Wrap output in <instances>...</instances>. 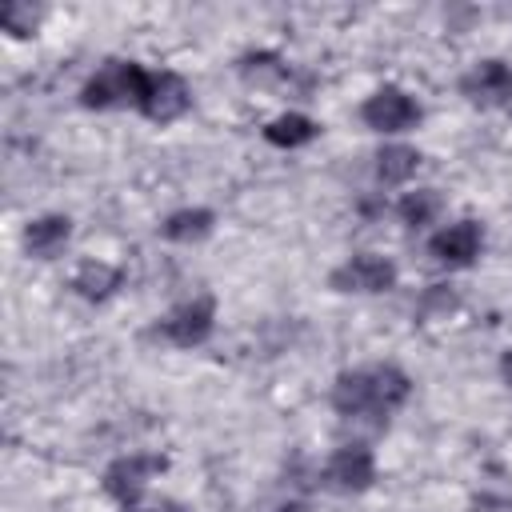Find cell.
Listing matches in <instances>:
<instances>
[{
    "label": "cell",
    "mask_w": 512,
    "mask_h": 512,
    "mask_svg": "<svg viewBox=\"0 0 512 512\" xmlns=\"http://www.w3.org/2000/svg\"><path fill=\"white\" fill-rule=\"evenodd\" d=\"M312 136H316V120H308L304 112H284V116L268 120V128H264V140L276 148H300Z\"/></svg>",
    "instance_id": "9a60e30c"
},
{
    "label": "cell",
    "mask_w": 512,
    "mask_h": 512,
    "mask_svg": "<svg viewBox=\"0 0 512 512\" xmlns=\"http://www.w3.org/2000/svg\"><path fill=\"white\" fill-rule=\"evenodd\" d=\"M136 512H188V508L176 504V500H160V504H152V508H136Z\"/></svg>",
    "instance_id": "ac0fdd59"
},
{
    "label": "cell",
    "mask_w": 512,
    "mask_h": 512,
    "mask_svg": "<svg viewBox=\"0 0 512 512\" xmlns=\"http://www.w3.org/2000/svg\"><path fill=\"white\" fill-rule=\"evenodd\" d=\"M360 120L372 128V132H384V136H396V132H408L420 124V104L396 88V84H384L376 88L364 104H360Z\"/></svg>",
    "instance_id": "3957f363"
},
{
    "label": "cell",
    "mask_w": 512,
    "mask_h": 512,
    "mask_svg": "<svg viewBox=\"0 0 512 512\" xmlns=\"http://www.w3.org/2000/svg\"><path fill=\"white\" fill-rule=\"evenodd\" d=\"M164 468H168V460L156 456V452H128V456H120V460H112L104 468V492L112 500H120L124 508H132L144 496L148 480L156 472H164Z\"/></svg>",
    "instance_id": "8992f818"
},
{
    "label": "cell",
    "mask_w": 512,
    "mask_h": 512,
    "mask_svg": "<svg viewBox=\"0 0 512 512\" xmlns=\"http://www.w3.org/2000/svg\"><path fill=\"white\" fill-rule=\"evenodd\" d=\"M212 224H216V216L208 208H180L160 224V232L176 244H192V240H204L212 232Z\"/></svg>",
    "instance_id": "5bb4252c"
},
{
    "label": "cell",
    "mask_w": 512,
    "mask_h": 512,
    "mask_svg": "<svg viewBox=\"0 0 512 512\" xmlns=\"http://www.w3.org/2000/svg\"><path fill=\"white\" fill-rule=\"evenodd\" d=\"M324 480H328V488H336V492H364V488H372V480H376V460H372V452H368L364 444H344V448H336V452L328 456Z\"/></svg>",
    "instance_id": "30bf717a"
},
{
    "label": "cell",
    "mask_w": 512,
    "mask_h": 512,
    "mask_svg": "<svg viewBox=\"0 0 512 512\" xmlns=\"http://www.w3.org/2000/svg\"><path fill=\"white\" fill-rule=\"evenodd\" d=\"M0 20H4V32H12V36H28L36 28V12L28 4H8Z\"/></svg>",
    "instance_id": "e0dca14e"
},
{
    "label": "cell",
    "mask_w": 512,
    "mask_h": 512,
    "mask_svg": "<svg viewBox=\"0 0 512 512\" xmlns=\"http://www.w3.org/2000/svg\"><path fill=\"white\" fill-rule=\"evenodd\" d=\"M192 104V88L180 72H148V84H144V96H140V112L152 120V124H172L188 112Z\"/></svg>",
    "instance_id": "52a82bcc"
},
{
    "label": "cell",
    "mask_w": 512,
    "mask_h": 512,
    "mask_svg": "<svg viewBox=\"0 0 512 512\" xmlns=\"http://www.w3.org/2000/svg\"><path fill=\"white\" fill-rule=\"evenodd\" d=\"M408 396H412V380L396 364L352 368V372H340L332 384V408L348 420H384Z\"/></svg>",
    "instance_id": "6da1fadb"
},
{
    "label": "cell",
    "mask_w": 512,
    "mask_h": 512,
    "mask_svg": "<svg viewBox=\"0 0 512 512\" xmlns=\"http://www.w3.org/2000/svg\"><path fill=\"white\" fill-rule=\"evenodd\" d=\"M416 168H420V152L408 148V144H384L376 152V184H384V188H396V184L412 180Z\"/></svg>",
    "instance_id": "7c38bea8"
},
{
    "label": "cell",
    "mask_w": 512,
    "mask_h": 512,
    "mask_svg": "<svg viewBox=\"0 0 512 512\" xmlns=\"http://www.w3.org/2000/svg\"><path fill=\"white\" fill-rule=\"evenodd\" d=\"M216 328V300L212 296H196V300H184L176 304L160 324H156V336L176 344V348H196L212 336Z\"/></svg>",
    "instance_id": "5b68a950"
},
{
    "label": "cell",
    "mask_w": 512,
    "mask_h": 512,
    "mask_svg": "<svg viewBox=\"0 0 512 512\" xmlns=\"http://www.w3.org/2000/svg\"><path fill=\"white\" fill-rule=\"evenodd\" d=\"M484 248V228L476 220H456V224H444L432 240H428V252L436 264L444 268H468Z\"/></svg>",
    "instance_id": "ba28073f"
},
{
    "label": "cell",
    "mask_w": 512,
    "mask_h": 512,
    "mask_svg": "<svg viewBox=\"0 0 512 512\" xmlns=\"http://www.w3.org/2000/svg\"><path fill=\"white\" fill-rule=\"evenodd\" d=\"M460 92L476 108H500L512 100V68L504 60H480L464 72Z\"/></svg>",
    "instance_id": "9c48e42d"
},
{
    "label": "cell",
    "mask_w": 512,
    "mask_h": 512,
    "mask_svg": "<svg viewBox=\"0 0 512 512\" xmlns=\"http://www.w3.org/2000/svg\"><path fill=\"white\" fill-rule=\"evenodd\" d=\"M120 280H124L120 268H112V264H104V260H84V264L76 268V276H72V288H76L84 300H104V296H112V292L120 288Z\"/></svg>",
    "instance_id": "4fadbf2b"
},
{
    "label": "cell",
    "mask_w": 512,
    "mask_h": 512,
    "mask_svg": "<svg viewBox=\"0 0 512 512\" xmlns=\"http://www.w3.org/2000/svg\"><path fill=\"white\" fill-rule=\"evenodd\" d=\"M500 372H504V380L512 384V348H508V352L500 356Z\"/></svg>",
    "instance_id": "d6986e66"
},
{
    "label": "cell",
    "mask_w": 512,
    "mask_h": 512,
    "mask_svg": "<svg viewBox=\"0 0 512 512\" xmlns=\"http://www.w3.org/2000/svg\"><path fill=\"white\" fill-rule=\"evenodd\" d=\"M68 240H72V220L60 216V212L36 216V220L24 228V252L36 256V260H52V256H60Z\"/></svg>",
    "instance_id": "8fae6325"
},
{
    "label": "cell",
    "mask_w": 512,
    "mask_h": 512,
    "mask_svg": "<svg viewBox=\"0 0 512 512\" xmlns=\"http://www.w3.org/2000/svg\"><path fill=\"white\" fill-rule=\"evenodd\" d=\"M440 208H444V200H440L436 188H416V192H408V196L396 204V212H400V220H404L408 228L432 224V220L440 216Z\"/></svg>",
    "instance_id": "2e32d148"
},
{
    "label": "cell",
    "mask_w": 512,
    "mask_h": 512,
    "mask_svg": "<svg viewBox=\"0 0 512 512\" xmlns=\"http://www.w3.org/2000/svg\"><path fill=\"white\" fill-rule=\"evenodd\" d=\"M144 84H148V68H140L136 60H108L84 80L80 104L84 108H124V104L140 108Z\"/></svg>",
    "instance_id": "7a4b0ae2"
},
{
    "label": "cell",
    "mask_w": 512,
    "mask_h": 512,
    "mask_svg": "<svg viewBox=\"0 0 512 512\" xmlns=\"http://www.w3.org/2000/svg\"><path fill=\"white\" fill-rule=\"evenodd\" d=\"M396 264L388 256H376V252H360L352 260H344L328 284L336 292H356V296H380V292H392L396 288Z\"/></svg>",
    "instance_id": "277c9868"
}]
</instances>
